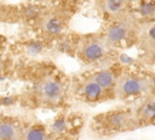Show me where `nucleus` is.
I'll use <instances>...</instances> for the list:
<instances>
[{
  "mask_svg": "<svg viewBox=\"0 0 155 140\" xmlns=\"http://www.w3.org/2000/svg\"><path fill=\"white\" fill-rule=\"evenodd\" d=\"M24 127L10 117H2L0 122V140H21Z\"/></svg>",
  "mask_w": 155,
  "mask_h": 140,
  "instance_id": "9",
  "label": "nucleus"
},
{
  "mask_svg": "<svg viewBox=\"0 0 155 140\" xmlns=\"http://www.w3.org/2000/svg\"><path fill=\"white\" fill-rule=\"evenodd\" d=\"M110 47L104 37H86L78 44V56L85 63H94L99 61L107 49Z\"/></svg>",
  "mask_w": 155,
  "mask_h": 140,
  "instance_id": "3",
  "label": "nucleus"
},
{
  "mask_svg": "<svg viewBox=\"0 0 155 140\" xmlns=\"http://www.w3.org/2000/svg\"><path fill=\"white\" fill-rule=\"evenodd\" d=\"M68 125H69V123L65 119V117L59 116V117H56L52 121V123L48 127V129H50V133L52 135H62V134H67L68 133V128H69Z\"/></svg>",
  "mask_w": 155,
  "mask_h": 140,
  "instance_id": "13",
  "label": "nucleus"
},
{
  "mask_svg": "<svg viewBox=\"0 0 155 140\" xmlns=\"http://www.w3.org/2000/svg\"><path fill=\"white\" fill-rule=\"evenodd\" d=\"M134 121L138 124L155 123V99H147L137 110L133 112Z\"/></svg>",
  "mask_w": 155,
  "mask_h": 140,
  "instance_id": "10",
  "label": "nucleus"
},
{
  "mask_svg": "<svg viewBox=\"0 0 155 140\" xmlns=\"http://www.w3.org/2000/svg\"><path fill=\"white\" fill-rule=\"evenodd\" d=\"M42 50H44V45H42L41 41H38V40H31V41H29V44L25 46V51H27V54H29V55H38V54H40Z\"/></svg>",
  "mask_w": 155,
  "mask_h": 140,
  "instance_id": "15",
  "label": "nucleus"
},
{
  "mask_svg": "<svg viewBox=\"0 0 155 140\" xmlns=\"http://www.w3.org/2000/svg\"><path fill=\"white\" fill-rule=\"evenodd\" d=\"M154 80L145 77L125 75L119 78L115 86V95L120 97L137 96L140 94H148L154 88Z\"/></svg>",
  "mask_w": 155,
  "mask_h": 140,
  "instance_id": "2",
  "label": "nucleus"
},
{
  "mask_svg": "<svg viewBox=\"0 0 155 140\" xmlns=\"http://www.w3.org/2000/svg\"><path fill=\"white\" fill-rule=\"evenodd\" d=\"M138 11L144 17H151L155 15V2H148L143 1L138 4Z\"/></svg>",
  "mask_w": 155,
  "mask_h": 140,
  "instance_id": "14",
  "label": "nucleus"
},
{
  "mask_svg": "<svg viewBox=\"0 0 155 140\" xmlns=\"http://www.w3.org/2000/svg\"><path fill=\"white\" fill-rule=\"evenodd\" d=\"M91 78L107 91H115V86L119 80V78H116V74L114 73V71L109 69V68L101 69V71L96 72Z\"/></svg>",
  "mask_w": 155,
  "mask_h": 140,
  "instance_id": "11",
  "label": "nucleus"
},
{
  "mask_svg": "<svg viewBox=\"0 0 155 140\" xmlns=\"http://www.w3.org/2000/svg\"><path fill=\"white\" fill-rule=\"evenodd\" d=\"M51 136L50 129L40 123L24 127L21 140H48Z\"/></svg>",
  "mask_w": 155,
  "mask_h": 140,
  "instance_id": "12",
  "label": "nucleus"
},
{
  "mask_svg": "<svg viewBox=\"0 0 155 140\" xmlns=\"http://www.w3.org/2000/svg\"><path fill=\"white\" fill-rule=\"evenodd\" d=\"M107 90H104L98 83H96L91 77L86 78L79 84L78 88V94L81 100L86 102H101L107 100Z\"/></svg>",
  "mask_w": 155,
  "mask_h": 140,
  "instance_id": "8",
  "label": "nucleus"
},
{
  "mask_svg": "<svg viewBox=\"0 0 155 140\" xmlns=\"http://www.w3.org/2000/svg\"><path fill=\"white\" fill-rule=\"evenodd\" d=\"M35 97L41 105H58L64 97V85L54 78H45L35 88Z\"/></svg>",
  "mask_w": 155,
  "mask_h": 140,
  "instance_id": "4",
  "label": "nucleus"
},
{
  "mask_svg": "<svg viewBox=\"0 0 155 140\" xmlns=\"http://www.w3.org/2000/svg\"><path fill=\"white\" fill-rule=\"evenodd\" d=\"M96 122H97L96 128L103 130L104 133L122 131L137 125L133 112L126 110H116L99 114L96 118Z\"/></svg>",
  "mask_w": 155,
  "mask_h": 140,
  "instance_id": "1",
  "label": "nucleus"
},
{
  "mask_svg": "<svg viewBox=\"0 0 155 140\" xmlns=\"http://www.w3.org/2000/svg\"><path fill=\"white\" fill-rule=\"evenodd\" d=\"M134 29H136L134 21H132L130 17H127L125 19L111 23V26L108 28L104 38L109 46H114V45H117V44L130 39L132 37Z\"/></svg>",
  "mask_w": 155,
  "mask_h": 140,
  "instance_id": "6",
  "label": "nucleus"
},
{
  "mask_svg": "<svg viewBox=\"0 0 155 140\" xmlns=\"http://www.w3.org/2000/svg\"><path fill=\"white\" fill-rule=\"evenodd\" d=\"M48 140H76V136H73L70 134H62V135H52L48 138Z\"/></svg>",
  "mask_w": 155,
  "mask_h": 140,
  "instance_id": "16",
  "label": "nucleus"
},
{
  "mask_svg": "<svg viewBox=\"0 0 155 140\" xmlns=\"http://www.w3.org/2000/svg\"><path fill=\"white\" fill-rule=\"evenodd\" d=\"M97 6L99 7V11L103 15V17L113 21V23L130 17L128 16V11H130V9H128L130 4L128 2L107 0V1L98 2Z\"/></svg>",
  "mask_w": 155,
  "mask_h": 140,
  "instance_id": "7",
  "label": "nucleus"
},
{
  "mask_svg": "<svg viewBox=\"0 0 155 140\" xmlns=\"http://www.w3.org/2000/svg\"><path fill=\"white\" fill-rule=\"evenodd\" d=\"M68 18L61 11H46L39 17V26L46 37H58L67 27Z\"/></svg>",
  "mask_w": 155,
  "mask_h": 140,
  "instance_id": "5",
  "label": "nucleus"
}]
</instances>
